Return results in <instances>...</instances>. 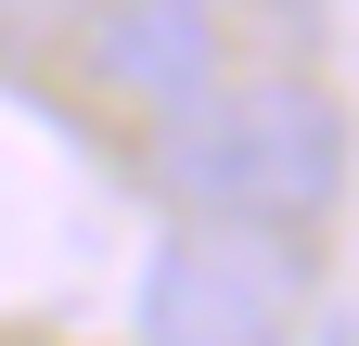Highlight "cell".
<instances>
[{
    "label": "cell",
    "mask_w": 359,
    "mask_h": 346,
    "mask_svg": "<svg viewBox=\"0 0 359 346\" xmlns=\"http://www.w3.org/2000/svg\"><path fill=\"white\" fill-rule=\"evenodd\" d=\"M77 77L103 90L116 116H180L231 77V0H90L77 13Z\"/></svg>",
    "instance_id": "cell-3"
},
{
    "label": "cell",
    "mask_w": 359,
    "mask_h": 346,
    "mask_svg": "<svg viewBox=\"0 0 359 346\" xmlns=\"http://www.w3.org/2000/svg\"><path fill=\"white\" fill-rule=\"evenodd\" d=\"M142 346H295L308 333V231H244V219H167L128 295Z\"/></svg>",
    "instance_id": "cell-2"
},
{
    "label": "cell",
    "mask_w": 359,
    "mask_h": 346,
    "mask_svg": "<svg viewBox=\"0 0 359 346\" xmlns=\"http://www.w3.org/2000/svg\"><path fill=\"white\" fill-rule=\"evenodd\" d=\"M359 167V116L295 64L218 77L205 103H180L154 128V193L180 219H244V231H321L346 205Z\"/></svg>",
    "instance_id": "cell-1"
},
{
    "label": "cell",
    "mask_w": 359,
    "mask_h": 346,
    "mask_svg": "<svg viewBox=\"0 0 359 346\" xmlns=\"http://www.w3.org/2000/svg\"><path fill=\"white\" fill-rule=\"evenodd\" d=\"M90 0H0V52H52V39H77Z\"/></svg>",
    "instance_id": "cell-4"
}]
</instances>
